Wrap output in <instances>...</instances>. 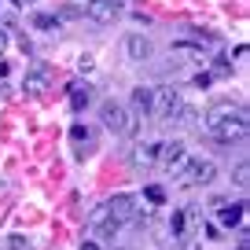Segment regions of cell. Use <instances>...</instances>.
Returning <instances> with one entry per match:
<instances>
[{"instance_id":"obj_1","label":"cell","mask_w":250,"mask_h":250,"mask_svg":"<svg viewBox=\"0 0 250 250\" xmlns=\"http://www.w3.org/2000/svg\"><path fill=\"white\" fill-rule=\"evenodd\" d=\"M100 122L107 125L110 133L133 136V133H136V125H140V118H136L133 110L125 107V103H118V100H103V103H100Z\"/></svg>"},{"instance_id":"obj_2","label":"cell","mask_w":250,"mask_h":250,"mask_svg":"<svg viewBox=\"0 0 250 250\" xmlns=\"http://www.w3.org/2000/svg\"><path fill=\"white\" fill-rule=\"evenodd\" d=\"M180 92L173 85H158L155 92H151V118H162V122H169L173 114H177V107H180Z\"/></svg>"},{"instance_id":"obj_3","label":"cell","mask_w":250,"mask_h":250,"mask_svg":"<svg viewBox=\"0 0 250 250\" xmlns=\"http://www.w3.org/2000/svg\"><path fill=\"white\" fill-rule=\"evenodd\" d=\"M184 180L188 184H195V188H206L217 180V162L213 158H184Z\"/></svg>"},{"instance_id":"obj_4","label":"cell","mask_w":250,"mask_h":250,"mask_svg":"<svg viewBox=\"0 0 250 250\" xmlns=\"http://www.w3.org/2000/svg\"><path fill=\"white\" fill-rule=\"evenodd\" d=\"M221 144H243L247 140V114H232V118H221L217 125L210 129Z\"/></svg>"},{"instance_id":"obj_5","label":"cell","mask_w":250,"mask_h":250,"mask_svg":"<svg viewBox=\"0 0 250 250\" xmlns=\"http://www.w3.org/2000/svg\"><path fill=\"white\" fill-rule=\"evenodd\" d=\"M184 158H188V147L180 140H158V162H162L166 169L177 173L180 166H184Z\"/></svg>"},{"instance_id":"obj_6","label":"cell","mask_w":250,"mask_h":250,"mask_svg":"<svg viewBox=\"0 0 250 250\" xmlns=\"http://www.w3.org/2000/svg\"><path fill=\"white\" fill-rule=\"evenodd\" d=\"M136 203H140L136 195H125V191H122V195L107 199V210H110V217H118L122 225H129V221L136 217Z\"/></svg>"},{"instance_id":"obj_7","label":"cell","mask_w":250,"mask_h":250,"mask_svg":"<svg viewBox=\"0 0 250 250\" xmlns=\"http://www.w3.org/2000/svg\"><path fill=\"white\" fill-rule=\"evenodd\" d=\"M151 52H155L151 37H144V33H125V55H129L133 62H144V59H151Z\"/></svg>"},{"instance_id":"obj_8","label":"cell","mask_w":250,"mask_h":250,"mask_svg":"<svg viewBox=\"0 0 250 250\" xmlns=\"http://www.w3.org/2000/svg\"><path fill=\"white\" fill-rule=\"evenodd\" d=\"M118 11H122V8H118V4H110V0H92V4H88V19H92V22H103V26L114 22Z\"/></svg>"},{"instance_id":"obj_9","label":"cell","mask_w":250,"mask_h":250,"mask_svg":"<svg viewBox=\"0 0 250 250\" xmlns=\"http://www.w3.org/2000/svg\"><path fill=\"white\" fill-rule=\"evenodd\" d=\"M158 162V140L155 144H136L133 147V166H144V169H147V166H155Z\"/></svg>"},{"instance_id":"obj_10","label":"cell","mask_w":250,"mask_h":250,"mask_svg":"<svg viewBox=\"0 0 250 250\" xmlns=\"http://www.w3.org/2000/svg\"><path fill=\"white\" fill-rule=\"evenodd\" d=\"M26 92L30 96H44L48 92V66H37L33 74H26Z\"/></svg>"},{"instance_id":"obj_11","label":"cell","mask_w":250,"mask_h":250,"mask_svg":"<svg viewBox=\"0 0 250 250\" xmlns=\"http://www.w3.org/2000/svg\"><path fill=\"white\" fill-rule=\"evenodd\" d=\"M151 92H155V88H147V85H136L133 88V114L140 118V114H151Z\"/></svg>"},{"instance_id":"obj_12","label":"cell","mask_w":250,"mask_h":250,"mask_svg":"<svg viewBox=\"0 0 250 250\" xmlns=\"http://www.w3.org/2000/svg\"><path fill=\"white\" fill-rule=\"evenodd\" d=\"M88 100H92V88H88V85H81V81H78V85H70V107L74 110H85Z\"/></svg>"},{"instance_id":"obj_13","label":"cell","mask_w":250,"mask_h":250,"mask_svg":"<svg viewBox=\"0 0 250 250\" xmlns=\"http://www.w3.org/2000/svg\"><path fill=\"white\" fill-rule=\"evenodd\" d=\"M239 221H243V203H235V206L221 203V228H235Z\"/></svg>"},{"instance_id":"obj_14","label":"cell","mask_w":250,"mask_h":250,"mask_svg":"<svg viewBox=\"0 0 250 250\" xmlns=\"http://www.w3.org/2000/svg\"><path fill=\"white\" fill-rule=\"evenodd\" d=\"M173 48H177V52H184L188 59H206V52H203V48L195 44V41H177Z\"/></svg>"},{"instance_id":"obj_15","label":"cell","mask_w":250,"mask_h":250,"mask_svg":"<svg viewBox=\"0 0 250 250\" xmlns=\"http://www.w3.org/2000/svg\"><path fill=\"white\" fill-rule=\"evenodd\" d=\"M33 26H37V30H55V26H59V19L48 15V11H41V15H33Z\"/></svg>"},{"instance_id":"obj_16","label":"cell","mask_w":250,"mask_h":250,"mask_svg":"<svg viewBox=\"0 0 250 250\" xmlns=\"http://www.w3.org/2000/svg\"><path fill=\"white\" fill-rule=\"evenodd\" d=\"M232 180H235V188H243V191H247V184H250V169H247V162H239V166H235Z\"/></svg>"},{"instance_id":"obj_17","label":"cell","mask_w":250,"mask_h":250,"mask_svg":"<svg viewBox=\"0 0 250 250\" xmlns=\"http://www.w3.org/2000/svg\"><path fill=\"white\" fill-rule=\"evenodd\" d=\"M188 37L203 41V44H217V33H210V30H199V26H191V30H188Z\"/></svg>"},{"instance_id":"obj_18","label":"cell","mask_w":250,"mask_h":250,"mask_svg":"<svg viewBox=\"0 0 250 250\" xmlns=\"http://www.w3.org/2000/svg\"><path fill=\"white\" fill-rule=\"evenodd\" d=\"M184 217H188V213H173V221H169V232H173V239L188 235V232H184Z\"/></svg>"},{"instance_id":"obj_19","label":"cell","mask_w":250,"mask_h":250,"mask_svg":"<svg viewBox=\"0 0 250 250\" xmlns=\"http://www.w3.org/2000/svg\"><path fill=\"white\" fill-rule=\"evenodd\" d=\"M144 199L155 206V203H162V199H166V191H162V188H144Z\"/></svg>"},{"instance_id":"obj_20","label":"cell","mask_w":250,"mask_h":250,"mask_svg":"<svg viewBox=\"0 0 250 250\" xmlns=\"http://www.w3.org/2000/svg\"><path fill=\"white\" fill-rule=\"evenodd\" d=\"M8 250H30V239H22V235H8Z\"/></svg>"},{"instance_id":"obj_21","label":"cell","mask_w":250,"mask_h":250,"mask_svg":"<svg viewBox=\"0 0 250 250\" xmlns=\"http://www.w3.org/2000/svg\"><path fill=\"white\" fill-rule=\"evenodd\" d=\"M213 70H217V74H228V70H232V62H228V59H217V62H213Z\"/></svg>"},{"instance_id":"obj_22","label":"cell","mask_w":250,"mask_h":250,"mask_svg":"<svg viewBox=\"0 0 250 250\" xmlns=\"http://www.w3.org/2000/svg\"><path fill=\"white\" fill-rule=\"evenodd\" d=\"M81 250H103L100 239H81Z\"/></svg>"},{"instance_id":"obj_23","label":"cell","mask_w":250,"mask_h":250,"mask_svg":"<svg viewBox=\"0 0 250 250\" xmlns=\"http://www.w3.org/2000/svg\"><path fill=\"white\" fill-rule=\"evenodd\" d=\"M15 4H19V8H26V4H37V0H15Z\"/></svg>"},{"instance_id":"obj_24","label":"cell","mask_w":250,"mask_h":250,"mask_svg":"<svg viewBox=\"0 0 250 250\" xmlns=\"http://www.w3.org/2000/svg\"><path fill=\"white\" fill-rule=\"evenodd\" d=\"M110 4H118V8H122V4H125V0H110Z\"/></svg>"},{"instance_id":"obj_25","label":"cell","mask_w":250,"mask_h":250,"mask_svg":"<svg viewBox=\"0 0 250 250\" xmlns=\"http://www.w3.org/2000/svg\"><path fill=\"white\" fill-rule=\"evenodd\" d=\"M0 52H4V37H0Z\"/></svg>"},{"instance_id":"obj_26","label":"cell","mask_w":250,"mask_h":250,"mask_svg":"<svg viewBox=\"0 0 250 250\" xmlns=\"http://www.w3.org/2000/svg\"><path fill=\"white\" fill-rule=\"evenodd\" d=\"M85 4H92V0H85Z\"/></svg>"}]
</instances>
